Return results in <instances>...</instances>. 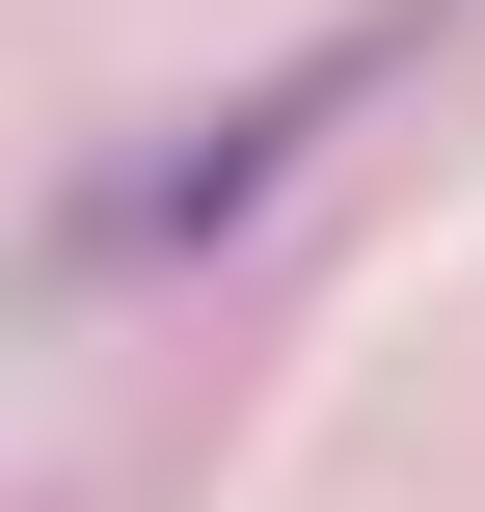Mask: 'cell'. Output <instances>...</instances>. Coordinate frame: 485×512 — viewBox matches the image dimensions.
I'll return each instance as SVG.
<instances>
[{
	"label": "cell",
	"mask_w": 485,
	"mask_h": 512,
	"mask_svg": "<svg viewBox=\"0 0 485 512\" xmlns=\"http://www.w3.org/2000/svg\"><path fill=\"white\" fill-rule=\"evenodd\" d=\"M378 81H405V0H351V27H297V54L243 81V108H189L162 162H108V189L54 216V270H162V243H243V216H270V189H297V162H324V135L378 108Z\"/></svg>",
	"instance_id": "cell-1"
}]
</instances>
